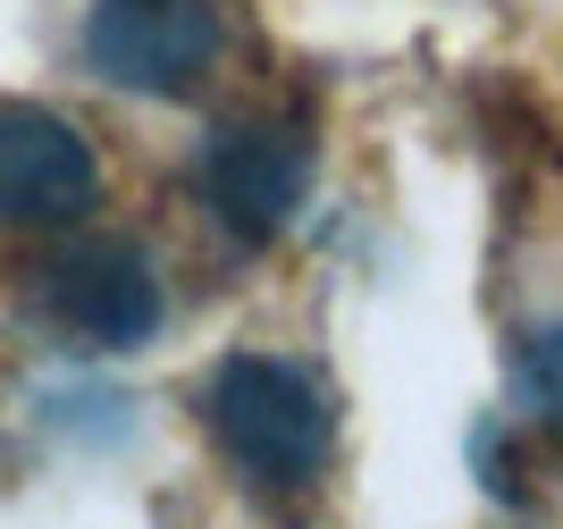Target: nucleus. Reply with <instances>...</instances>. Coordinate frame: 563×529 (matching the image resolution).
I'll list each match as a JSON object with an SVG mask.
<instances>
[{
    "mask_svg": "<svg viewBox=\"0 0 563 529\" xmlns=\"http://www.w3.org/2000/svg\"><path fill=\"white\" fill-rule=\"evenodd\" d=\"M85 59L126 92L177 101V92H194L202 68L219 59V9L211 0H93Z\"/></svg>",
    "mask_w": 563,
    "mask_h": 529,
    "instance_id": "obj_2",
    "label": "nucleus"
},
{
    "mask_svg": "<svg viewBox=\"0 0 563 529\" xmlns=\"http://www.w3.org/2000/svg\"><path fill=\"white\" fill-rule=\"evenodd\" d=\"M43 311L85 345H143L161 328V277L135 244H68L43 269Z\"/></svg>",
    "mask_w": 563,
    "mask_h": 529,
    "instance_id": "obj_5",
    "label": "nucleus"
},
{
    "mask_svg": "<svg viewBox=\"0 0 563 529\" xmlns=\"http://www.w3.org/2000/svg\"><path fill=\"white\" fill-rule=\"evenodd\" d=\"M194 185H202V202H211V219L228 235L269 244L311 194V143L295 135V126H278V118H244V126H228V135L202 152Z\"/></svg>",
    "mask_w": 563,
    "mask_h": 529,
    "instance_id": "obj_3",
    "label": "nucleus"
},
{
    "mask_svg": "<svg viewBox=\"0 0 563 529\" xmlns=\"http://www.w3.org/2000/svg\"><path fill=\"white\" fill-rule=\"evenodd\" d=\"M514 378H521V404H530L547 429H563V328H530V337H521Z\"/></svg>",
    "mask_w": 563,
    "mask_h": 529,
    "instance_id": "obj_6",
    "label": "nucleus"
},
{
    "mask_svg": "<svg viewBox=\"0 0 563 529\" xmlns=\"http://www.w3.org/2000/svg\"><path fill=\"white\" fill-rule=\"evenodd\" d=\"M211 429L269 487H303L329 462V404H320V387L295 362H269V353H228L211 370Z\"/></svg>",
    "mask_w": 563,
    "mask_h": 529,
    "instance_id": "obj_1",
    "label": "nucleus"
},
{
    "mask_svg": "<svg viewBox=\"0 0 563 529\" xmlns=\"http://www.w3.org/2000/svg\"><path fill=\"white\" fill-rule=\"evenodd\" d=\"M101 194V161L59 110L0 101V219L18 228H68Z\"/></svg>",
    "mask_w": 563,
    "mask_h": 529,
    "instance_id": "obj_4",
    "label": "nucleus"
}]
</instances>
